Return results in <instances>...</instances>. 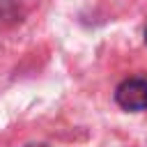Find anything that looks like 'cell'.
Here are the masks:
<instances>
[{"mask_svg": "<svg viewBox=\"0 0 147 147\" xmlns=\"http://www.w3.org/2000/svg\"><path fill=\"white\" fill-rule=\"evenodd\" d=\"M145 41H147V28H145Z\"/></svg>", "mask_w": 147, "mask_h": 147, "instance_id": "obj_3", "label": "cell"}, {"mask_svg": "<svg viewBox=\"0 0 147 147\" xmlns=\"http://www.w3.org/2000/svg\"><path fill=\"white\" fill-rule=\"evenodd\" d=\"M28 147H46V145H28Z\"/></svg>", "mask_w": 147, "mask_h": 147, "instance_id": "obj_2", "label": "cell"}, {"mask_svg": "<svg viewBox=\"0 0 147 147\" xmlns=\"http://www.w3.org/2000/svg\"><path fill=\"white\" fill-rule=\"evenodd\" d=\"M115 101L131 113L145 110L147 108V78L136 76V78H126L117 85L115 90Z\"/></svg>", "mask_w": 147, "mask_h": 147, "instance_id": "obj_1", "label": "cell"}]
</instances>
